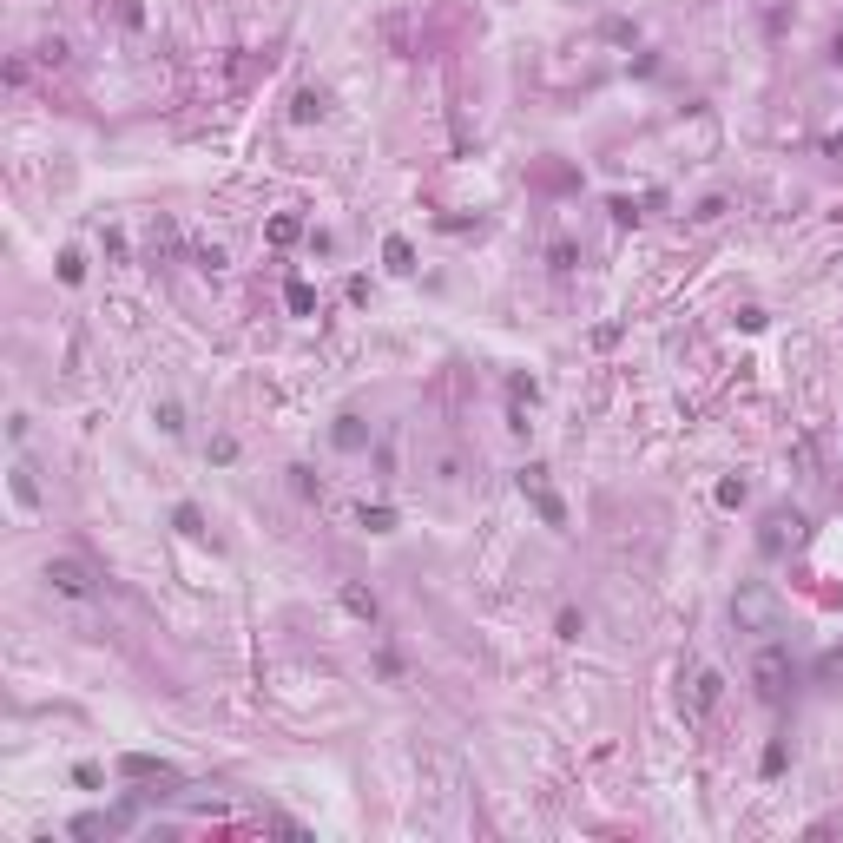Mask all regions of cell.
Segmentation results:
<instances>
[{"mask_svg":"<svg viewBox=\"0 0 843 843\" xmlns=\"http://www.w3.org/2000/svg\"><path fill=\"white\" fill-rule=\"evenodd\" d=\"M751 685H758V699H784V685H791V653H784V646H758Z\"/></svg>","mask_w":843,"mask_h":843,"instance_id":"6da1fadb","label":"cell"},{"mask_svg":"<svg viewBox=\"0 0 843 843\" xmlns=\"http://www.w3.org/2000/svg\"><path fill=\"white\" fill-rule=\"evenodd\" d=\"M514 481H521V494L534 501V514H541L547 527H567V508H560V494L547 488V468H521Z\"/></svg>","mask_w":843,"mask_h":843,"instance_id":"7a4b0ae2","label":"cell"},{"mask_svg":"<svg viewBox=\"0 0 843 843\" xmlns=\"http://www.w3.org/2000/svg\"><path fill=\"white\" fill-rule=\"evenodd\" d=\"M47 587L53 593H66V600H93V567L86 560H47Z\"/></svg>","mask_w":843,"mask_h":843,"instance_id":"3957f363","label":"cell"},{"mask_svg":"<svg viewBox=\"0 0 843 843\" xmlns=\"http://www.w3.org/2000/svg\"><path fill=\"white\" fill-rule=\"evenodd\" d=\"M732 620H738V626H771V620H778V600H771L764 587H745V593L732 600Z\"/></svg>","mask_w":843,"mask_h":843,"instance_id":"277c9868","label":"cell"},{"mask_svg":"<svg viewBox=\"0 0 843 843\" xmlns=\"http://www.w3.org/2000/svg\"><path fill=\"white\" fill-rule=\"evenodd\" d=\"M718 685H725L718 672H699V679H692V718H699V712H712V705H718Z\"/></svg>","mask_w":843,"mask_h":843,"instance_id":"5b68a950","label":"cell"},{"mask_svg":"<svg viewBox=\"0 0 843 843\" xmlns=\"http://www.w3.org/2000/svg\"><path fill=\"white\" fill-rule=\"evenodd\" d=\"M382 257H389V271H402V277L415 271V251H409V238H389V244H382Z\"/></svg>","mask_w":843,"mask_h":843,"instance_id":"8992f818","label":"cell"},{"mask_svg":"<svg viewBox=\"0 0 843 843\" xmlns=\"http://www.w3.org/2000/svg\"><path fill=\"white\" fill-rule=\"evenodd\" d=\"M126 778H172V764H159V758H126Z\"/></svg>","mask_w":843,"mask_h":843,"instance_id":"52a82bcc","label":"cell"},{"mask_svg":"<svg viewBox=\"0 0 843 843\" xmlns=\"http://www.w3.org/2000/svg\"><path fill=\"white\" fill-rule=\"evenodd\" d=\"M297 238H303V218H290V211L271 218V244H297Z\"/></svg>","mask_w":843,"mask_h":843,"instance_id":"ba28073f","label":"cell"},{"mask_svg":"<svg viewBox=\"0 0 843 843\" xmlns=\"http://www.w3.org/2000/svg\"><path fill=\"white\" fill-rule=\"evenodd\" d=\"M343 606H350L356 620H376V600H369L363 587H343Z\"/></svg>","mask_w":843,"mask_h":843,"instance_id":"9c48e42d","label":"cell"},{"mask_svg":"<svg viewBox=\"0 0 843 843\" xmlns=\"http://www.w3.org/2000/svg\"><path fill=\"white\" fill-rule=\"evenodd\" d=\"M356 521H363L369 534H389V527H396V508H363V514H356Z\"/></svg>","mask_w":843,"mask_h":843,"instance_id":"30bf717a","label":"cell"},{"mask_svg":"<svg viewBox=\"0 0 843 843\" xmlns=\"http://www.w3.org/2000/svg\"><path fill=\"white\" fill-rule=\"evenodd\" d=\"M14 501H20V508H33V501H40V488H33V468H14Z\"/></svg>","mask_w":843,"mask_h":843,"instance_id":"8fae6325","label":"cell"},{"mask_svg":"<svg viewBox=\"0 0 843 843\" xmlns=\"http://www.w3.org/2000/svg\"><path fill=\"white\" fill-rule=\"evenodd\" d=\"M60 277H66V284H80V277H86V257L66 251V257H60Z\"/></svg>","mask_w":843,"mask_h":843,"instance_id":"7c38bea8","label":"cell"},{"mask_svg":"<svg viewBox=\"0 0 843 843\" xmlns=\"http://www.w3.org/2000/svg\"><path fill=\"white\" fill-rule=\"evenodd\" d=\"M310 303H317V290H310V284H290V310H297V317H310Z\"/></svg>","mask_w":843,"mask_h":843,"instance_id":"4fadbf2b","label":"cell"},{"mask_svg":"<svg viewBox=\"0 0 843 843\" xmlns=\"http://www.w3.org/2000/svg\"><path fill=\"white\" fill-rule=\"evenodd\" d=\"M336 442H343V448H363V429H356V415H343V429H336Z\"/></svg>","mask_w":843,"mask_h":843,"instance_id":"5bb4252c","label":"cell"},{"mask_svg":"<svg viewBox=\"0 0 843 843\" xmlns=\"http://www.w3.org/2000/svg\"><path fill=\"white\" fill-rule=\"evenodd\" d=\"M159 429H165V435H178V429H185V415H178V402H165V409H159Z\"/></svg>","mask_w":843,"mask_h":843,"instance_id":"9a60e30c","label":"cell"},{"mask_svg":"<svg viewBox=\"0 0 843 843\" xmlns=\"http://www.w3.org/2000/svg\"><path fill=\"white\" fill-rule=\"evenodd\" d=\"M323 112V93H297V119H317Z\"/></svg>","mask_w":843,"mask_h":843,"instance_id":"2e32d148","label":"cell"}]
</instances>
